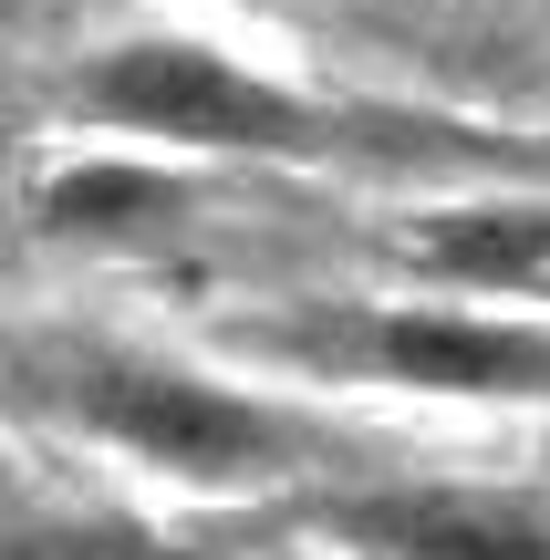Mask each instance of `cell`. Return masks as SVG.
I'll return each instance as SVG.
<instances>
[{"instance_id":"obj_1","label":"cell","mask_w":550,"mask_h":560,"mask_svg":"<svg viewBox=\"0 0 550 560\" xmlns=\"http://www.w3.org/2000/svg\"><path fill=\"white\" fill-rule=\"evenodd\" d=\"M83 125L125 136V156H343L353 125L332 104L291 94V83L249 73L239 52L198 32H125L62 83Z\"/></svg>"},{"instance_id":"obj_2","label":"cell","mask_w":550,"mask_h":560,"mask_svg":"<svg viewBox=\"0 0 550 560\" xmlns=\"http://www.w3.org/2000/svg\"><path fill=\"white\" fill-rule=\"evenodd\" d=\"M42 405L166 488H270L312 457V436L270 395H239L177 353H73L42 374Z\"/></svg>"},{"instance_id":"obj_3","label":"cell","mask_w":550,"mask_h":560,"mask_svg":"<svg viewBox=\"0 0 550 560\" xmlns=\"http://www.w3.org/2000/svg\"><path fill=\"white\" fill-rule=\"evenodd\" d=\"M332 353L364 384L426 405H550V322L457 312V301H374L332 332Z\"/></svg>"},{"instance_id":"obj_4","label":"cell","mask_w":550,"mask_h":560,"mask_svg":"<svg viewBox=\"0 0 550 560\" xmlns=\"http://www.w3.org/2000/svg\"><path fill=\"white\" fill-rule=\"evenodd\" d=\"M323 540L364 560H550V509L510 488H353L323 499Z\"/></svg>"},{"instance_id":"obj_5","label":"cell","mask_w":550,"mask_h":560,"mask_svg":"<svg viewBox=\"0 0 550 560\" xmlns=\"http://www.w3.org/2000/svg\"><path fill=\"white\" fill-rule=\"evenodd\" d=\"M406 260L457 291H550V198H457L406 229Z\"/></svg>"},{"instance_id":"obj_6","label":"cell","mask_w":550,"mask_h":560,"mask_svg":"<svg viewBox=\"0 0 550 560\" xmlns=\"http://www.w3.org/2000/svg\"><path fill=\"white\" fill-rule=\"evenodd\" d=\"M187 208V177L177 166H156V156H73V166H52L42 177V198H32V219L52 229V240H145V229H166Z\"/></svg>"},{"instance_id":"obj_7","label":"cell","mask_w":550,"mask_h":560,"mask_svg":"<svg viewBox=\"0 0 550 560\" xmlns=\"http://www.w3.org/2000/svg\"><path fill=\"white\" fill-rule=\"evenodd\" d=\"M0 560H104L94 540H0Z\"/></svg>"},{"instance_id":"obj_8","label":"cell","mask_w":550,"mask_h":560,"mask_svg":"<svg viewBox=\"0 0 550 560\" xmlns=\"http://www.w3.org/2000/svg\"><path fill=\"white\" fill-rule=\"evenodd\" d=\"M249 11H270V0H249Z\"/></svg>"}]
</instances>
